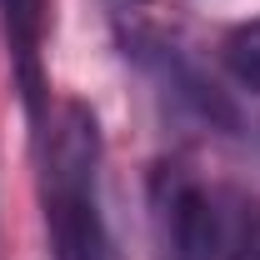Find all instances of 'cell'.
I'll use <instances>...</instances> for the list:
<instances>
[{
    "label": "cell",
    "instance_id": "5",
    "mask_svg": "<svg viewBox=\"0 0 260 260\" xmlns=\"http://www.w3.org/2000/svg\"><path fill=\"white\" fill-rule=\"evenodd\" d=\"M225 260H260V210L255 205H235V215H225Z\"/></svg>",
    "mask_w": 260,
    "mask_h": 260
},
{
    "label": "cell",
    "instance_id": "2",
    "mask_svg": "<svg viewBox=\"0 0 260 260\" xmlns=\"http://www.w3.org/2000/svg\"><path fill=\"white\" fill-rule=\"evenodd\" d=\"M155 220L170 260H225V215L215 195H205L185 175L155 180Z\"/></svg>",
    "mask_w": 260,
    "mask_h": 260
},
{
    "label": "cell",
    "instance_id": "4",
    "mask_svg": "<svg viewBox=\"0 0 260 260\" xmlns=\"http://www.w3.org/2000/svg\"><path fill=\"white\" fill-rule=\"evenodd\" d=\"M225 65L245 90L260 95V20H250V25L225 35Z\"/></svg>",
    "mask_w": 260,
    "mask_h": 260
},
{
    "label": "cell",
    "instance_id": "1",
    "mask_svg": "<svg viewBox=\"0 0 260 260\" xmlns=\"http://www.w3.org/2000/svg\"><path fill=\"white\" fill-rule=\"evenodd\" d=\"M45 225L55 260H110L100 220V125L90 105L70 100L45 140Z\"/></svg>",
    "mask_w": 260,
    "mask_h": 260
},
{
    "label": "cell",
    "instance_id": "3",
    "mask_svg": "<svg viewBox=\"0 0 260 260\" xmlns=\"http://www.w3.org/2000/svg\"><path fill=\"white\" fill-rule=\"evenodd\" d=\"M5 10V30H10V50L20 65V85L25 100L40 115V30H45V0H0Z\"/></svg>",
    "mask_w": 260,
    "mask_h": 260
}]
</instances>
